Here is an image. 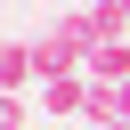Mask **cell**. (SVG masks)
I'll use <instances>...</instances> for the list:
<instances>
[{"label":"cell","instance_id":"6","mask_svg":"<svg viewBox=\"0 0 130 130\" xmlns=\"http://www.w3.org/2000/svg\"><path fill=\"white\" fill-rule=\"evenodd\" d=\"M114 114H122V122H130V81H114Z\"/></svg>","mask_w":130,"mask_h":130},{"label":"cell","instance_id":"2","mask_svg":"<svg viewBox=\"0 0 130 130\" xmlns=\"http://www.w3.org/2000/svg\"><path fill=\"white\" fill-rule=\"evenodd\" d=\"M73 24H81V41H89V49L130 41V8H122V0H81V8H73Z\"/></svg>","mask_w":130,"mask_h":130},{"label":"cell","instance_id":"3","mask_svg":"<svg viewBox=\"0 0 130 130\" xmlns=\"http://www.w3.org/2000/svg\"><path fill=\"white\" fill-rule=\"evenodd\" d=\"M81 73H89V81H106V89H114V81H130V41H106V49H89V65H81Z\"/></svg>","mask_w":130,"mask_h":130},{"label":"cell","instance_id":"5","mask_svg":"<svg viewBox=\"0 0 130 130\" xmlns=\"http://www.w3.org/2000/svg\"><path fill=\"white\" fill-rule=\"evenodd\" d=\"M0 130H24V89H0Z\"/></svg>","mask_w":130,"mask_h":130},{"label":"cell","instance_id":"7","mask_svg":"<svg viewBox=\"0 0 130 130\" xmlns=\"http://www.w3.org/2000/svg\"><path fill=\"white\" fill-rule=\"evenodd\" d=\"M122 8H130V0H122Z\"/></svg>","mask_w":130,"mask_h":130},{"label":"cell","instance_id":"1","mask_svg":"<svg viewBox=\"0 0 130 130\" xmlns=\"http://www.w3.org/2000/svg\"><path fill=\"white\" fill-rule=\"evenodd\" d=\"M89 98H98L89 73H57V81H41V114H57V122H89Z\"/></svg>","mask_w":130,"mask_h":130},{"label":"cell","instance_id":"4","mask_svg":"<svg viewBox=\"0 0 130 130\" xmlns=\"http://www.w3.org/2000/svg\"><path fill=\"white\" fill-rule=\"evenodd\" d=\"M24 81H41L32 73V41H8L0 49V89H24Z\"/></svg>","mask_w":130,"mask_h":130}]
</instances>
